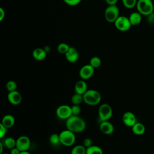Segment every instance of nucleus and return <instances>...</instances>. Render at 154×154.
Here are the masks:
<instances>
[{"mask_svg":"<svg viewBox=\"0 0 154 154\" xmlns=\"http://www.w3.org/2000/svg\"><path fill=\"white\" fill-rule=\"evenodd\" d=\"M66 126L67 129L74 133H79L85 129L86 123L79 116L72 115L66 120Z\"/></svg>","mask_w":154,"mask_h":154,"instance_id":"obj_1","label":"nucleus"},{"mask_svg":"<svg viewBox=\"0 0 154 154\" xmlns=\"http://www.w3.org/2000/svg\"><path fill=\"white\" fill-rule=\"evenodd\" d=\"M84 102L90 106L98 105L102 99L101 94L94 89H88L83 94Z\"/></svg>","mask_w":154,"mask_h":154,"instance_id":"obj_2","label":"nucleus"},{"mask_svg":"<svg viewBox=\"0 0 154 154\" xmlns=\"http://www.w3.org/2000/svg\"><path fill=\"white\" fill-rule=\"evenodd\" d=\"M136 7L141 15L147 16L154 12V3L152 0H138Z\"/></svg>","mask_w":154,"mask_h":154,"instance_id":"obj_3","label":"nucleus"},{"mask_svg":"<svg viewBox=\"0 0 154 154\" xmlns=\"http://www.w3.org/2000/svg\"><path fill=\"white\" fill-rule=\"evenodd\" d=\"M75 134V133L67 129L61 131L59 134L61 144L67 147L73 146L76 141Z\"/></svg>","mask_w":154,"mask_h":154,"instance_id":"obj_4","label":"nucleus"},{"mask_svg":"<svg viewBox=\"0 0 154 154\" xmlns=\"http://www.w3.org/2000/svg\"><path fill=\"white\" fill-rule=\"evenodd\" d=\"M112 107L108 103H102L98 109V116L100 122L109 120L112 116Z\"/></svg>","mask_w":154,"mask_h":154,"instance_id":"obj_5","label":"nucleus"},{"mask_svg":"<svg viewBox=\"0 0 154 154\" xmlns=\"http://www.w3.org/2000/svg\"><path fill=\"white\" fill-rule=\"evenodd\" d=\"M119 10L116 5H108L105 11V19L108 22H114L119 17Z\"/></svg>","mask_w":154,"mask_h":154,"instance_id":"obj_6","label":"nucleus"},{"mask_svg":"<svg viewBox=\"0 0 154 154\" xmlns=\"http://www.w3.org/2000/svg\"><path fill=\"white\" fill-rule=\"evenodd\" d=\"M114 25L118 30L122 32L128 31L132 26L129 17L124 16H119V17L114 22Z\"/></svg>","mask_w":154,"mask_h":154,"instance_id":"obj_7","label":"nucleus"},{"mask_svg":"<svg viewBox=\"0 0 154 154\" xmlns=\"http://www.w3.org/2000/svg\"><path fill=\"white\" fill-rule=\"evenodd\" d=\"M57 116L62 120H67L72 116L71 106L67 105H61L56 109Z\"/></svg>","mask_w":154,"mask_h":154,"instance_id":"obj_8","label":"nucleus"},{"mask_svg":"<svg viewBox=\"0 0 154 154\" xmlns=\"http://www.w3.org/2000/svg\"><path fill=\"white\" fill-rule=\"evenodd\" d=\"M31 146V141L29 138L26 135H22L16 140V147L18 148L20 152L27 151Z\"/></svg>","mask_w":154,"mask_h":154,"instance_id":"obj_9","label":"nucleus"},{"mask_svg":"<svg viewBox=\"0 0 154 154\" xmlns=\"http://www.w3.org/2000/svg\"><path fill=\"white\" fill-rule=\"evenodd\" d=\"M94 68L90 64L83 66L79 70V75L82 79L85 80L90 79L94 74Z\"/></svg>","mask_w":154,"mask_h":154,"instance_id":"obj_10","label":"nucleus"},{"mask_svg":"<svg viewBox=\"0 0 154 154\" xmlns=\"http://www.w3.org/2000/svg\"><path fill=\"white\" fill-rule=\"evenodd\" d=\"M122 121L126 126L132 127L137 123V119L133 112L127 111L123 114Z\"/></svg>","mask_w":154,"mask_h":154,"instance_id":"obj_11","label":"nucleus"},{"mask_svg":"<svg viewBox=\"0 0 154 154\" xmlns=\"http://www.w3.org/2000/svg\"><path fill=\"white\" fill-rule=\"evenodd\" d=\"M7 99L8 102L13 105H19L22 100V97L21 94L17 90L8 92L7 95Z\"/></svg>","mask_w":154,"mask_h":154,"instance_id":"obj_12","label":"nucleus"},{"mask_svg":"<svg viewBox=\"0 0 154 154\" xmlns=\"http://www.w3.org/2000/svg\"><path fill=\"white\" fill-rule=\"evenodd\" d=\"M99 129L100 131L105 135H110L112 134L114 131V125L109 120L100 122Z\"/></svg>","mask_w":154,"mask_h":154,"instance_id":"obj_13","label":"nucleus"},{"mask_svg":"<svg viewBox=\"0 0 154 154\" xmlns=\"http://www.w3.org/2000/svg\"><path fill=\"white\" fill-rule=\"evenodd\" d=\"M65 57L69 62L73 63L78 60L79 53L75 48L70 47L68 51L66 53Z\"/></svg>","mask_w":154,"mask_h":154,"instance_id":"obj_14","label":"nucleus"},{"mask_svg":"<svg viewBox=\"0 0 154 154\" xmlns=\"http://www.w3.org/2000/svg\"><path fill=\"white\" fill-rule=\"evenodd\" d=\"M88 90L87 83L84 79L78 81L75 85V91L76 93L83 95Z\"/></svg>","mask_w":154,"mask_h":154,"instance_id":"obj_15","label":"nucleus"},{"mask_svg":"<svg viewBox=\"0 0 154 154\" xmlns=\"http://www.w3.org/2000/svg\"><path fill=\"white\" fill-rule=\"evenodd\" d=\"M1 123H2L7 129H9L14 126L15 123V119L11 114H6L2 117Z\"/></svg>","mask_w":154,"mask_h":154,"instance_id":"obj_16","label":"nucleus"},{"mask_svg":"<svg viewBox=\"0 0 154 154\" xmlns=\"http://www.w3.org/2000/svg\"><path fill=\"white\" fill-rule=\"evenodd\" d=\"M142 15L138 12H133L132 13L129 17V19L132 26H136L139 25L142 20Z\"/></svg>","mask_w":154,"mask_h":154,"instance_id":"obj_17","label":"nucleus"},{"mask_svg":"<svg viewBox=\"0 0 154 154\" xmlns=\"http://www.w3.org/2000/svg\"><path fill=\"white\" fill-rule=\"evenodd\" d=\"M46 54L47 52L44 49L35 48L32 52V57L36 60L42 61L46 58Z\"/></svg>","mask_w":154,"mask_h":154,"instance_id":"obj_18","label":"nucleus"},{"mask_svg":"<svg viewBox=\"0 0 154 154\" xmlns=\"http://www.w3.org/2000/svg\"><path fill=\"white\" fill-rule=\"evenodd\" d=\"M132 132L137 135H143L146 131V128L144 125L140 122H137L134 126L132 127Z\"/></svg>","mask_w":154,"mask_h":154,"instance_id":"obj_19","label":"nucleus"},{"mask_svg":"<svg viewBox=\"0 0 154 154\" xmlns=\"http://www.w3.org/2000/svg\"><path fill=\"white\" fill-rule=\"evenodd\" d=\"M86 154H103V150L99 146L92 145L86 148Z\"/></svg>","mask_w":154,"mask_h":154,"instance_id":"obj_20","label":"nucleus"},{"mask_svg":"<svg viewBox=\"0 0 154 154\" xmlns=\"http://www.w3.org/2000/svg\"><path fill=\"white\" fill-rule=\"evenodd\" d=\"M16 144V140H15L13 137H7L4 141V146L8 149H11L15 147Z\"/></svg>","mask_w":154,"mask_h":154,"instance_id":"obj_21","label":"nucleus"},{"mask_svg":"<svg viewBox=\"0 0 154 154\" xmlns=\"http://www.w3.org/2000/svg\"><path fill=\"white\" fill-rule=\"evenodd\" d=\"M70 154H86V148L83 145H76L72 148Z\"/></svg>","mask_w":154,"mask_h":154,"instance_id":"obj_22","label":"nucleus"},{"mask_svg":"<svg viewBox=\"0 0 154 154\" xmlns=\"http://www.w3.org/2000/svg\"><path fill=\"white\" fill-rule=\"evenodd\" d=\"M71 102L73 105H79L82 102H84L83 95L75 93V94H74L71 97Z\"/></svg>","mask_w":154,"mask_h":154,"instance_id":"obj_23","label":"nucleus"},{"mask_svg":"<svg viewBox=\"0 0 154 154\" xmlns=\"http://www.w3.org/2000/svg\"><path fill=\"white\" fill-rule=\"evenodd\" d=\"M49 140L50 143L54 146H56L61 144L60 135L59 134H52V135H51V136L49 137Z\"/></svg>","mask_w":154,"mask_h":154,"instance_id":"obj_24","label":"nucleus"},{"mask_svg":"<svg viewBox=\"0 0 154 154\" xmlns=\"http://www.w3.org/2000/svg\"><path fill=\"white\" fill-rule=\"evenodd\" d=\"M101 63L102 61L100 58H99L98 57H93L90 59L89 64L95 69L99 67L101 65Z\"/></svg>","mask_w":154,"mask_h":154,"instance_id":"obj_25","label":"nucleus"},{"mask_svg":"<svg viewBox=\"0 0 154 154\" xmlns=\"http://www.w3.org/2000/svg\"><path fill=\"white\" fill-rule=\"evenodd\" d=\"M69 48H70V46L65 43H61L57 46V50H58V52L61 54H64V55L68 51Z\"/></svg>","mask_w":154,"mask_h":154,"instance_id":"obj_26","label":"nucleus"},{"mask_svg":"<svg viewBox=\"0 0 154 154\" xmlns=\"http://www.w3.org/2000/svg\"><path fill=\"white\" fill-rule=\"evenodd\" d=\"M17 87V84L13 80H10L6 84V88L8 91V92L16 90Z\"/></svg>","mask_w":154,"mask_h":154,"instance_id":"obj_27","label":"nucleus"},{"mask_svg":"<svg viewBox=\"0 0 154 154\" xmlns=\"http://www.w3.org/2000/svg\"><path fill=\"white\" fill-rule=\"evenodd\" d=\"M138 0H122L123 5L127 8H132L136 6Z\"/></svg>","mask_w":154,"mask_h":154,"instance_id":"obj_28","label":"nucleus"},{"mask_svg":"<svg viewBox=\"0 0 154 154\" xmlns=\"http://www.w3.org/2000/svg\"><path fill=\"white\" fill-rule=\"evenodd\" d=\"M71 110L72 115L73 116H79L81 112V109L79 105H73L71 106Z\"/></svg>","mask_w":154,"mask_h":154,"instance_id":"obj_29","label":"nucleus"},{"mask_svg":"<svg viewBox=\"0 0 154 154\" xmlns=\"http://www.w3.org/2000/svg\"><path fill=\"white\" fill-rule=\"evenodd\" d=\"M64 2L70 6H75L78 5L81 0H64Z\"/></svg>","mask_w":154,"mask_h":154,"instance_id":"obj_30","label":"nucleus"},{"mask_svg":"<svg viewBox=\"0 0 154 154\" xmlns=\"http://www.w3.org/2000/svg\"><path fill=\"white\" fill-rule=\"evenodd\" d=\"M85 148L89 147L93 145V141L90 138H86L83 141V144H82Z\"/></svg>","mask_w":154,"mask_h":154,"instance_id":"obj_31","label":"nucleus"},{"mask_svg":"<svg viewBox=\"0 0 154 154\" xmlns=\"http://www.w3.org/2000/svg\"><path fill=\"white\" fill-rule=\"evenodd\" d=\"M7 128L5 127L2 123L0 124V138H2L6 134L7 131Z\"/></svg>","mask_w":154,"mask_h":154,"instance_id":"obj_32","label":"nucleus"},{"mask_svg":"<svg viewBox=\"0 0 154 154\" xmlns=\"http://www.w3.org/2000/svg\"><path fill=\"white\" fill-rule=\"evenodd\" d=\"M147 22L150 24H154V12L147 16Z\"/></svg>","mask_w":154,"mask_h":154,"instance_id":"obj_33","label":"nucleus"},{"mask_svg":"<svg viewBox=\"0 0 154 154\" xmlns=\"http://www.w3.org/2000/svg\"><path fill=\"white\" fill-rule=\"evenodd\" d=\"M20 150L16 147L10 149V154H20Z\"/></svg>","mask_w":154,"mask_h":154,"instance_id":"obj_34","label":"nucleus"},{"mask_svg":"<svg viewBox=\"0 0 154 154\" xmlns=\"http://www.w3.org/2000/svg\"><path fill=\"white\" fill-rule=\"evenodd\" d=\"M105 1L108 5H116L118 0H105Z\"/></svg>","mask_w":154,"mask_h":154,"instance_id":"obj_35","label":"nucleus"},{"mask_svg":"<svg viewBox=\"0 0 154 154\" xmlns=\"http://www.w3.org/2000/svg\"><path fill=\"white\" fill-rule=\"evenodd\" d=\"M5 17V11L2 8H0V21H2Z\"/></svg>","mask_w":154,"mask_h":154,"instance_id":"obj_36","label":"nucleus"},{"mask_svg":"<svg viewBox=\"0 0 154 154\" xmlns=\"http://www.w3.org/2000/svg\"><path fill=\"white\" fill-rule=\"evenodd\" d=\"M4 146V144H2V143H0V148H1V150H0V154L3 153V147Z\"/></svg>","mask_w":154,"mask_h":154,"instance_id":"obj_37","label":"nucleus"},{"mask_svg":"<svg viewBox=\"0 0 154 154\" xmlns=\"http://www.w3.org/2000/svg\"><path fill=\"white\" fill-rule=\"evenodd\" d=\"M20 154H31L29 152L27 151H22V152H20Z\"/></svg>","mask_w":154,"mask_h":154,"instance_id":"obj_38","label":"nucleus"},{"mask_svg":"<svg viewBox=\"0 0 154 154\" xmlns=\"http://www.w3.org/2000/svg\"><path fill=\"white\" fill-rule=\"evenodd\" d=\"M1 154H10V153H2Z\"/></svg>","mask_w":154,"mask_h":154,"instance_id":"obj_39","label":"nucleus"}]
</instances>
